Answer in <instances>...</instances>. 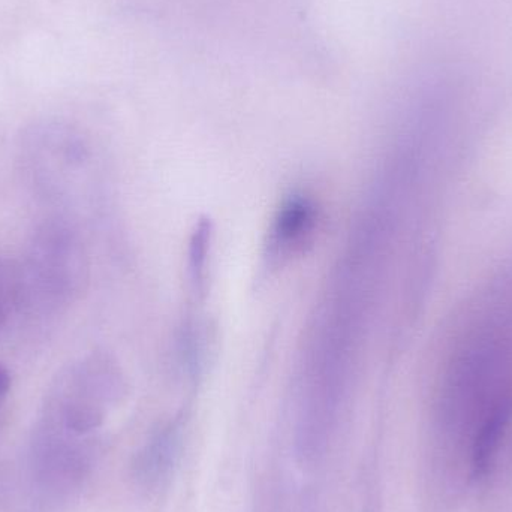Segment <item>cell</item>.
Here are the masks:
<instances>
[{
  "instance_id": "obj_1",
  "label": "cell",
  "mask_w": 512,
  "mask_h": 512,
  "mask_svg": "<svg viewBox=\"0 0 512 512\" xmlns=\"http://www.w3.org/2000/svg\"><path fill=\"white\" fill-rule=\"evenodd\" d=\"M18 294H20V291L17 289V279L8 270V267L0 262V324L12 312Z\"/></svg>"
},
{
  "instance_id": "obj_2",
  "label": "cell",
  "mask_w": 512,
  "mask_h": 512,
  "mask_svg": "<svg viewBox=\"0 0 512 512\" xmlns=\"http://www.w3.org/2000/svg\"><path fill=\"white\" fill-rule=\"evenodd\" d=\"M9 385H11V376H9L8 370L0 364V397L8 393Z\"/></svg>"
}]
</instances>
